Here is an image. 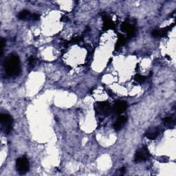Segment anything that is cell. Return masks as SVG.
<instances>
[{
  "instance_id": "1",
  "label": "cell",
  "mask_w": 176,
  "mask_h": 176,
  "mask_svg": "<svg viewBox=\"0 0 176 176\" xmlns=\"http://www.w3.org/2000/svg\"><path fill=\"white\" fill-rule=\"evenodd\" d=\"M6 73L9 77H17L21 72L20 60L17 55L10 54L4 63Z\"/></svg>"
},
{
  "instance_id": "2",
  "label": "cell",
  "mask_w": 176,
  "mask_h": 176,
  "mask_svg": "<svg viewBox=\"0 0 176 176\" xmlns=\"http://www.w3.org/2000/svg\"><path fill=\"white\" fill-rule=\"evenodd\" d=\"M1 129L6 134H9L13 129V118L9 114H2L1 115Z\"/></svg>"
},
{
  "instance_id": "3",
  "label": "cell",
  "mask_w": 176,
  "mask_h": 176,
  "mask_svg": "<svg viewBox=\"0 0 176 176\" xmlns=\"http://www.w3.org/2000/svg\"><path fill=\"white\" fill-rule=\"evenodd\" d=\"M95 110L99 117L105 118L109 115L111 112V107L107 102H99L96 105Z\"/></svg>"
},
{
  "instance_id": "4",
  "label": "cell",
  "mask_w": 176,
  "mask_h": 176,
  "mask_svg": "<svg viewBox=\"0 0 176 176\" xmlns=\"http://www.w3.org/2000/svg\"><path fill=\"white\" fill-rule=\"evenodd\" d=\"M16 169L20 175H24L30 169V164L26 157H19L16 161Z\"/></svg>"
},
{
  "instance_id": "5",
  "label": "cell",
  "mask_w": 176,
  "mask_h": 176,
  "mask_svg": "<svg viewBox=\"0 0 176 176\" xmlns=\"http://www.w3.org/2000/svg\"><path fill=\"white\" fill-rule=\"evenodd\" d=\"M150 156L149 154V151L146 147H142L140 148L138 151H137V152L135 154L134 157V161L136 163L141 162L147 160Z\"/></svg>"
},
{
  "instance_id": "6",
  "label": "cell",
  "mask_w": 176,
  "mask_h": 176,
  "mask_svg": "<svg viewBox=\"0 0 176 176\" xmlns=\"http://www.w3.org/2000/svg\"><path fill=\"white\" fill-rule=\"evenodd\" d=\"M127 108V103L124 101H118L114 104L113 107V111L114 113L120 114L125 111Z\"/></svg>"
},
{
  "instance_id": "7",
  "label": "cell",
  "mask_w": 176,
  "mask_h": 176,
  "mask_svg": "<svg viewBox=\"0 0 176 176\" xmlns=\"http://www.w3.org/2000/svg\"><path fill=\"white\" fill-rule=\"evenodd\" d=\"M122 30L124 32H127L129 37H133L136 34V28L134 26L130 25L129 24L124 22L122 25Z\"/></svg>"
},
{
  "instance_id": "8",
  "label": "cell",
  "mask_w": 176,
  "mask_h": 176,
  "mask_svg": "<svg viewBox=\"0 0 176 176\" xmlns=\"http://www.w3.org/2000/svg\"><path fill=\"white\" fill-rule=\"evenodd\" d=\"M160 132V130L159 128L157 127L150 128L146 132L145 136H146L148 139H149V140H155V139L157 138V136H159Z\"/></svg>"
},
{
  "instance_id": "9",
  "label": "cell",
  "mask_w": 176,
  "mask_h": 176,
  "mask_svg": "<svg viewBox=\"0 0 176 176\" xmlns=\"http://www.w3.org/2000/svg\"><path fill=\"white\" fill-rule=\"evenodd\" d=\"M127 118L126 116H120L119 118H118V120H116V122L114 124V127L116 131H119L123 127V126L127 122Z\"/></svg>"
},
{
  "instance_id": "10",
  "label": "cell",
  "mask_w": 176,
  "mask_h": 176,
  "mask_svg": "<svg viewBox=\"0 0 176 176\" xmlns=\"http://www.w3.org/2000/svg\"><path fill=\"white\" fill-rule=\"evenodd\" d=\"M30 16V12L27 10H24V11L20 12L18 15V18L21 20L26 19Z\"/></svg>"
},
{
  "instance_id": "11",
  "label": "cell",
  "mask_w": 176,
  "mask_h": 176,
  "mask_svg": "<svg viewBox=\"0 0 176 176\" xmlns=\"http://www.w3.org/2000/svg\"><path fill=\"white\" fill-rule=\"evenodd\" d=\"M163 122L166 125L171 127L172 125H174V120L171 117H166L163 119Z\"/></svg>"
},
{
  "instance_id": "12",
  "label": "cell",
  "mask_w": 176,
  "mask_h": 176,
  "mask_svg": "<svg viewBox=\"0 0 176 176\" xmlns=\"http://www.w3.org/2000/svg\"><path fill=\"white\" fill-rule=\"evenodd\" d=\"M145 79H146V77L142 75H136L135 77V81L138 83H143L145 81Z\"/></svg>"
},
{
  "instance_id": "13",
  "label": "cell",
  "mask_w": 176,
  "mask_h": 176,
  "mask_svg": "<svg viewBox=\"0 0 176 176\" xmlns=\"http://www.w3.org/2000/svg\"><path fill=\"white\" fill-rule=\"evenodd\" d=\"M151 34H152V36H153V37H160V36H161L160 30L156 29V30H153L152 32H151Z\"/></svg>"
},
{
  "instance_id": "14",
  "label": "cell",
  "mask_w": 176,
  "mask_h": 176,
  "mask_svg": "<svg viewBox=\"0 0 176 176\" xmlns=\"http://www.w3.org/2000/svg\"><path fill=\"white\" fill-rule=\"evenodd\" d=\"M35 59H34V57H30L29 59H28V64L30 67H34V64H35Z\"/></svg>"
},
{
  "instance_id": "15",
  "label": "cell",
  "mask_w": 176,
  "mask_h": 176,
  "mask_svg": "<svg viewBox=\"0 0 176 176\" xmlns=\"http://www.w3.org/2000/svg\"><path fill=\"white\" fill-rule=\"evenodd\" d=\"M124 44V39L123 38H119V39H118L117 44H116V48H120V47H121Z\"/></svg>"
},
{
  "instance_id": "16",
  "label": "cell",
  "mask_w": 176,
  "mask_h": 176,
  "mask_svg": "<svg viewBox=\"0 0 176 176\" xmlns=\"http://www.w3.org/2000/svg\"><path fill=\"white\" fill-rule=\"evenodd\" d=\"M1 56H2V54H3V49H4V45L6 44V41L4 39H1Z\"/></svg>"
},
{
  "instance_id": "17",
  "label": "cell",
  "mask_w": 176,
  "mask_h": 176,
  "mask_svg": "<svg viewBox=\"0 0 176 176\" xmlns=\"http://www.w3.org/2000/svg\"><path fill=\"white\" fill-rule=\"evenodd\" d=\"M32 19L33 20H38L39 19V15H37V14H33L32 15Z\"/></svg>"
},
{
  "instance_id": "18",
  "label": "cell",
  "mask_w": 176,
  "mask_h": 176,
  "mask_svg": "<svg viewBox=\"0 0 176 176\" xmlns=\"http://www.w3.org/2000/svg\"><path fill=\"white\" fill-rule=\"evenodd\" d=\"M120 172H121V173L123 174V173H124V172H125V168H124V167L121 168V169H120Z\"/></svg>"
}]
</instances>
